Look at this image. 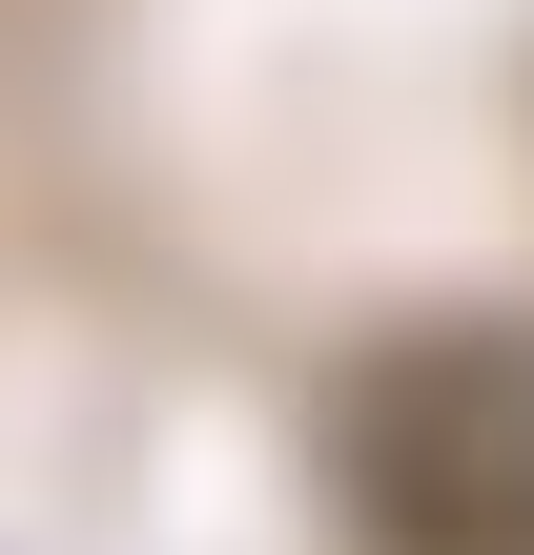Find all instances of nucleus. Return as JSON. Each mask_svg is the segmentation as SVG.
Here are the masks:
<instances>
[{
    "label": "nucleus",
    "mask_w": 534,
    "mask_h": 555,
    "mask_svg": "<svg viewBox=\"0 0 534 555\" xmlns=\"http://www.w3.org/2000/svg\"><path fill=\"white\" fill-rule=\"evenodd\" d=\"M329 515H350V555H534V330L515 309H432V330L350 350Z\"/></svg>",
    "instance_id": "1"
}]
</instances>
